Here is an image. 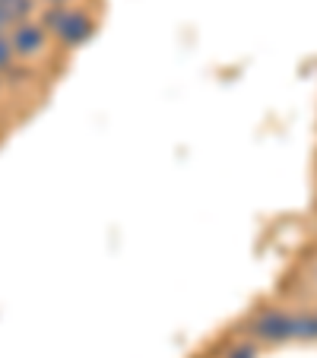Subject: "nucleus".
Instances as JSON below:
<instances>
[{"instance_id": "obj_1", "label": "nucleus", "mask_w": 317, "mask_h": 358, "mask_svg": "<svg viewBox=\"0 0 317 358\" xmlns=\"http://www.w3.org/2000/svg\"><path fill=\"white\" fill-rule=\"evenodd\" d=\"M254 333L267 343H283L292 336V317H286L283 311H263L254 320Z\"/></svg>"}, {"instance_id": "obj_6", "label": "nucleus", "mask_w": 317, "mask_h": 358, "mask_svg": "<svg viewBox=\"0 0 317 358\" xmlns=\"http://www.w3.org/2000/svg\"><path fill=\"white\" fill-rule=\"evenodd\" d=\"M0 3L10 10V16H13V20H22V16H29L35 10L32 0H0Z\"/></svg>"}, {"instance_id": "obj_4", "label": "nucleus", "mask_w": 317, "mask_h": 358, "mask_svg": "<svg viewBox=\"0 0 317 358\" xmlns=\"http://www.w3.org/2000/svg\"><path fill=\"white\" fill-rule=\"evenodd\" d=\"M292 336H298V339H317V317H311V314L292 317Z\"/></svg>"}, {"instance_id": "obj_9", "label": "nucleus", "mask_w": 317, "mask_h": 358, "mask_svg": "<svg viewBox=\"0 0 317 358\" xmlns=\"http://www.w3.org/2000/svg\"><path fill=\"white\" fill-rule=\"evenodd\" d=\"M10 22H16V20L10 16V10L3 7V3H0V32H3V26H10Z\"/></svg>"}, {"instance_id": "obj_10", "label": "nucleus", "mask_w": 317, "mask_h": 358, "mask_svg": "<svg viewBox=\"0 0 317 358\" xmlns=\"http://www.w3.org/2000/svg\"><path fill=\"white\" fill-rule=\"evenodd\" d=\"M51 3H64V0H51Z\"/></svg>"}, {"instance_id": "obj_8", "label": "nucleus", "mask_w": 317, "mask_h": 358, "mask_svg": "<svg viewBox=\"0 0 317 358\" xmlns=\"http://www.w3.org/2000/svg\"><path fill=\"white\" fill-rule=\"evenodd\" d=\"M254 355H257L254 345H238L235 352H229V358H254Z\"/></svg>"}, {"instance_id": "obj_3", "label": "nucleus", "mask_w": 317, "mask_h": 358, "mask_svg": "<svg viewBox=\"0 0 317 358\" xmlns=\"http://www.w3.org/2000/svg\"><path fill=\"white\" fill-rule=\"evenodd\" d=\"M55 35L64 41V45H83V41L92 35V22H89V16H83V13H67V20L61 22V29H57Z\"/></svg>"}, {"instance_id": "obj_2", "label": "nucleus", "mask_w": 317, "mask_h": 358, "mask_svg": "<svg viewBox=\"0 0 317 358\" xmlns=\"http://www.w3.org/2000/svg\"><path fill=\"white\" fill-rule=\"evenodd\" d=\"M10 45H13V51L20 57H35L45 48V26H38V22H26V26H16L13 38H10Z\"/></svg>"}, {"instance_id": "obj_7", "label": "nucleus", "mask_w": 317, "mask_h": 358, "mask_svg": "<svg viewBox=\"0 0 317 358\" xmlns=\"http://www.w3.org/2000/svg\"><path fill=\"white\" fill-rule=\"evenodd\" d=\"M13 45H10L3 35H0V70H10V64H13Z\"/></svg>"}, {"instance_id": "obj_5", "label": "nucleus", "mask_w": 317, "mask_h": 358, "mask_svg": "<svg viewBox=\"0 0 317 358\" xmlns=\"http://www.w3.org/2000/svg\"><path fill=\"white\" fill-rule=\"evenodd\" d=\"M67 13H70V10H64L61 3H51V7L45 10V16H41V26L51 29V32H57V29H61V22L67 20Z\"/></svg>"}]
</instances>
